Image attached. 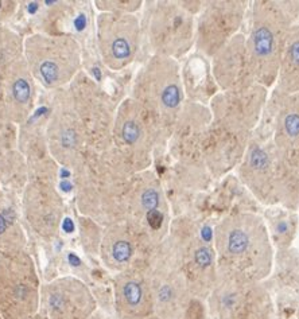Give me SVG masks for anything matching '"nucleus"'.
I'll list each match as a JSON object with an SVG mask.
<instances>
[{
	"label": "nucleus",
	"instance_id": "f257e3e1",
	"mask_svg": "<svg viewBox=\"0 0 299 319\" xmlns=\"http://www.w3.org/2000/svg\"><path fill=\"white\" fill-rule=\"evenodd\" d=\"M217 269L234 272L256 282L272 275L275 250L263 217L238 211L223 218L213 236Z\"/></svg>",
	"mask_w": 299,
	"mask_h": 319
},
{
	"label": "nucleus",
	"instance_id": "f03ea898",
	"mask_svg": "<svg viewBox=\"0 0 299 319\" xmlns=\"http://www.w3.org/2000/svg\"><path fill=\"white\" fill-rule=\"evenodd\" d=\"M237 174L262 205L298 211L299 164L288 159L271 136L253 132L237 166Z\"/></svg>",
	"mask_w": 299,
	"mask_h": 319
},
{
	"label": "nucleus",
	"instance_id": "7ed1b4c3",
	"mask_svg": "<svg viewBox=\"0 0 299 319\" xmlns=\"http://www.w3.org/2000/svg\"><path fill=\"white\" fill-rule=\"evenodd\" d=\"M299 18V2H249L245 16V49L249 69L257 85L270 91L276 81L277 65L286 35Z\"/></svg>",
	"mask_w": 299,
	"mask_h": 319
},
{
	"label": "nucleus",
	"instance_id": "20e7f679",
	"mask_svg": "<svg viewBox=\"0 0 299 319\" xmlns=\"http://www.w3.org/2000/svg\"><path fill=\"white\" fill-rule=\"evenodd\" d=\"M156 253L159 260L184 279L191 296L208 299L217 279V258L198 224L189 217L173 220Z\"/></svg>",
	"mask_w": 299,
	"mask_h": 319
},
{
	"label": "nucleus",
	"instance_id": "39448f33",
	"mask_svg": "<svg viewBox=\"0 0 299 319\" xmlns=\"http://www.w3.org/2000/svg\"><path fill=\"white\" fill-rule=\"evenodd\" d=\"M132 98L150 115L162 143L169 142L188 100L180 62L152 55L137 73Z\"/></svg>",
	"mask_w": 299,
	"mask_h": 319
},
{
	"label": "nucleus",
	"instance_id": "423d86ee",
	"mask_svg": "<svg viewBox=\"0 0 299 319\" xmlns=\"http://www.w3.org/2000/svg\"><path fill=\"white\" fill-rule=\"evenodd\" d=\"M146 22L152 55L185 58L195 46V16L202 2H154Z\"/></svg>",
	"mask_w": 299,
	"mask_h": 319
},
{
	"label": "nucleus",
	"instance_id": "0eeeda50",
	"mask_svg": "<svg viewBox=\"0 0 299 319\" xmlns=\"http://www.w3.org/2000/svg\"><path fill=\"white\" fill-rule=\"evenodd\" d=\"M124 213L131 217L133 230L147 243L156 247L163 243L171 220L166 193L155 173L146 170L133 174L126 197Z\"/></svg>",
	"mask_w": 299,
	"mask_h": 319
},
{
	"label": "nucleus",
	"instance_id": "6e6552de",
	"mask_svg": "<svg viewBox=\"0 0 299 319\" xmlns=\"http://www.w3.org/2000/svg\"><path fill=\"white\" fill-rule=\"evenodd\" d=\"M214 319H271L272 299L264 282L234 272L217 269V279L208 296Z\"/></svg>",
	"mask_w": 299,
	"mask_h": 319
},
{
	"label": "nucleus",
	"instance_id": "1a4fd4ad",
	"mask_svg": "<svg viewBox=\"0 0 299 319\" xmlns=\"http://www.w3.org/2000/svg\"><path fill=\"white\" fill-rule=\"evenodd\" d=\"M87 167L83 193L88 206L94 213L112 217L124 214L127 193L135 173L115 150L89 159Z\"/></svg>",
	"mask_w": 299,
	"mask_h": 319
},
{
	"label": "nucleus",
	"instance_id": "9d476101",
	"mask_svg": "<svg viewBox=\"0 0 299 319\" xmlns=\"http://www.w3.org/2000/svg\"><path fill=\"white\" fill-rule=\"evenodd\" d=\"M112 135L115 151L135 174L148 170L156 144L162 143L150 115L133 98H127L119 107Z\"/></svg>",
	"mask_w": 299,
	"mask_h": 319
},
{
	"label": "nucleus",
	"instance_id": "9b49d317",
	"mask_svg": "<svg viewBox=\"0 0 299 319\" xmlns=\"http://www.w3.org/2000/svg\"><path fill=\"white\" fill-rule=\"evenodd\" d=\"M270 92L262 85L218 92L209 102L212 124L243 138H252L259 127Z\"/></svg>",
	"mask_w": 299,
	"mask_h": 319
},
{
	"label": "nucleus",
	"instance_id": "f8f14e48",
	"mask_svg": "<svg viewBox=\"0 0 299 319\" xmlns=\"http://www.w3.org/2000/svg\"><path fill=\"white\" fill-rule=\"evenodd\" d=\"M249 2L208 0L195 16V46L201 55L210 59L234 35L242 33Z\"/></svg>",
	"mask_w": 299,
	"mask_h": 319
},
{
	"label": "nucleus",
	"instance_id": "ddd939ff",
	"mask_svg": "<svg viewBox=\"0 0 299 319\" xmlns=\"http://www.w3.org/2000/svg\"><path fill=\"white\" fill-rule=\"evenodd\" d=\"M141 23L132 14L101 12L97 18V45L101 58L112 70L126 68L141 46Z\"/></svg>",
	"mask_w": 299,
	"mask_h": 319
},
{
	"label": "nucleus",
	"instance_id": "4468645a",
	"mask_svg": "<svg viewBox=\"0 0 299 319\" xmlns=\"http://www.w3.org/2000/svg\"><path fill=\"white\" fill-rule=\"evenodd\" d=\"M264 112L271 115V139L288 159L299 164V93L272 91Z\"/></svg>",
	"mask_w": 299,
	"mask_h": 319
},
{
	"label": "nucleus",
	"instance_id": "2eb2a0df",
	"mask_svg": "<svg viewBox=\"0 0 299 319\" xmlns=\"http://www.w3.org/2000/svg\"><path fill=\"white\" fill-rule=\"evenodd\" d=\"M154 311L159 319H184L193 297L177 272L156 258L155 267L148 275Z\"/></svg>",
	"mask_w": 299,
	"mask_h": 319
},
{
	"label": "nucleus",
	"instance_id": "dca6fc26",
	"mask_svg": "<svg viewBox=\"0 0 299 319\" xmlns=\"http://www.w3.org/2000/svg\"><path fill=\"white\" fill-rule=\"evenodd\" d=\"M210 73L220 92L237 91L255 85L249 69L244 33H238L210 58Z\"/></svg>",
	"mask_w": 299,
	"mask_h": 319
},
{
	"label": "nucleus",
	"instance_id": "f3484780",
	"mask_svg": "<svg viewBox=\"0 0 299 319\" xmlns=\"http://www.w3.org/2000/svg\"><path fill=\"white\" fill-rule=\"evenodd\" d=\"M249 140L210 123L201 145L202 160L210 178L220 179L237 167Z\"/></svg>",
	"mask_w": 299,
	"mask_h": 319
},
{
	"label": "nucleus",
	"instance_id": "a211bd4d",
	"mask_svg": "<svg viewBox=\"0 0 299 319\" xmlns=\"http://www.w3.org/2000/svg\"><path fill=\"white\" fill-rule=\"evenodd\" d=\"M34 61L42 82L49 87H58L69 82L78 72L79 46L72 38L50 39L49 48L42 49Z\"/></svg>",
	"mask_w": 299,
	"mask_h": 319
},
{
	"label": "nucleus",
	"instance_id": "6ab92c4d",
	"mask_svg": "<svg viewBox=\"0 0 299 319\" xmlns=\"http://www.w3.org/2000/svg\"><path fill=\"white\" fill-rule=\"evenodd\" d=\"M274 91L285 96L299 93V23L292 25L286 35Z\"/></svg>",
	"mask_w": 299,
	"mask_h": 319
},
{
	"label": "nucleus",
	"instance_id": "aec40b11",
	"mask_svg": "<svg viewBox=\"0 0 299 319\" xmlns=\"http://www.w3.org/2000/svg\"><path fill=\"white\" fill-rule=\"evenodd\" d=\"M119 301L123 308L128 312H137L141 315H147L154 311L151 287L148 276L141 273H128L117 284Z\"/></svg>",
	"mask_w": 299,
	"mask_h": 319
},
{
	"label": "nucleus",
	"instance_id": "412c9836",
	"mask_svg": "<svg viewBox=\"0 0 299 319\" xmlns=\"http://www.w3.org/2000/svg\"><path fill=\"white\" fill-rule=\"evenodd\" d=\"M263 220L267 225L271 243L276 250L291 248L298 230V211L287 210L277 206L268 207Z\"/></svg>",
	"mask_w": 299,
	"mask_h": 319
},
{
	"label": "nucleus",
	"instance_id": "4be33fe9",
	"mask_svg": "<svg viewBox=\"0 0 299 319\" xmlns=\"http://www.w3.org/2000/svg\"><path fill=\"white\" fill-rule=\"evenodd\" d=\"M124 232L126 229L119 228V226L112 228L105 241V256L109 259L112 265H115L117 268L130 263L133 256V250H135L133 241Z\"/></svg>",
	"mask_w": 299,
	"mask_h": 319
},
{
	"label": "nucleus",
	"instance_id": "5701e85b",
	"mask_svg": "<svg viewBox=\"0 0 299 319\" xmlns=\"http://www.w3.org/2000/svg\"><path fill=\"white\" fill-rule=\"evenodd\" d=\"M275 275L283 287L299 288V252L294 248L276 250L274 258Z\"/></svg>",
	"mask_w": 299,
	"mask_h": 319
},
{
	"label": "nucleus",
	"instance_id": "b1692460",
	"mask_svg": "<svg viewBox=\"0 0 299 319\" xmlns=\"http://www.w3.org/2000/svg\"><path fill=\"white\" fill-rule=\"evenodd\" d=\"M97 8L103 12H112V14H132L142 7L143 2L132 0V2H113V0H104V2H96Z\"/></svg>",
	"mask_w": 299,
	"mask_h": 319
},
{
	"label": "nucleus",
	"instance_id": "393cba45",
	"mask_svg": "<svg viewBox=\"0 0 299 319\" xmlns=\"http://www.w3.org/2000/svg\"><path fill=\"white\" fill-rule=\"evenodd\" d=\"M12 96L18 102L26 104L30 98V85L26 78H16L12 83Z\"/></svg>",
	"mask_w": 299,
	"mask_h": 319
},
{
	"label": "nucleus",
	"instance_id": "a878e982",
	"mask_svg": "<svg viewBox=\"0 0 299 319\" xmlns=\"http://www.w3.org/2000/svg\"><path fill=\"white\" fill-rule=\"evenodd\" d=\"M14 295L18 299H21V301H25L26 297H27V295H29V288H27V286H25V284H18V286H15L14 288Z\"/></svg>",
	"mask_w": 299,
	"mask_h": 319
},
{
	"label": "nucleus",
	"instance_id": "bb28decb",
	"mask_svg": "<svg viewBox=\"0 0 299 319\" xmlns=\"http://www.w3.org/2000/svg\"><path fill=\"white\" fill-rule=\"evenodd\" d=\"M6 230H7V220L3 216H0V235H3Z\"/></svg>",
	"mask_w": 299,
	"mask_h": 319
},
{
	"label": "nucleus",
	"instance_id": "cd10ccee",
	"mask_svg": "<svg viewBox=\"0 0 299 319\" xmlns=\"http://www.w3.org/2000/svg\"><path fill=\"white\" fill-rule=\"evenodd\" d=\"M64 229H65L66 232H70V230H72V224H70V220H65V222H64Z\"/></svg>",
	"mask_w": 299,
	"mask_h": 319
},
{
	"label": "nucleus",
	"instance_id": "c85d7f7f",
	"mask_svg": "<svg viewBox=\"0 0 299 319\" xmlns=\"http://www.w3.org/2000/svg\"><path fill=\"white\" fill-rule=\"evenodd\" d=\"M69 260L72 261V263H73V265H78V264H79V261H78V259H77V258H74V254H70V256H69Z\"/></svg>",
	"mask_w": 299,
	"mask_h": 319
},
{
	"label": "nucleus",
	"instance_id": "c756f323",
	"mask_svg": "<svg viewBox=\"0 0 299 319\" xmlns=\"http://www.w3.org/2000/svg\"><path fill=\"white\" fill-rule=\"evenodd\" d=\"M3 4H4L3 2H0V12H2V11H3V10H4V6H3Z\"/></svg>",
	"mask_w": 299,
	"mask_h": 319
},
{
	"label": "nucleus",
	"instance_id": "7c9ffc66",
	"mask_svg": "<svg viewBox=\"0 0 299 319\" xmlns=\"http://www.w3.org/2000/svg\"><path fill=\"white\" fill-rule=\"evenodd\" d=\"M298 217H299V207H298Z\"/></svg>",
	"mask_w": 299,
	"mask_h": 319
}]
</instances>
